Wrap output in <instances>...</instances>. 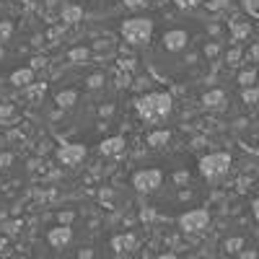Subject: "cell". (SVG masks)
<instances>
[{
	"instance_id": "6da1fadb",
	"label": "cell",
	"mask_w": 259,
	"mask_h": 259,
	"mask_svg": "<svg viewBox=\"0 0 259 259\" xmlns=\"http://www.w3.org/2000/svg\"><path fill=\"white\" fill-rule=\"evenodd\" d=\"M41 112L68 145H104L117 133L119 83L101 62H70L41 96Z\"/></svg>"
},
{
	"instance_id": "7a4b0ae2",
	"label": "cell",
	"mask_w": 259,
	"mask_h": 259,
	"mask_svg": "<svg viewBox=\"0 0 259 259\" xmlns=\"http://www.w3.org/2000/svg\"><path fill=\"white\" fill-rule=\"evenodd\" d=\"M221 52L223 45L207 16L177 6L156 18L153 36L143 47V60L158 80L189 85L210 75Z\"/></svg>"
},
{
	"instance_id": "3957f363",
	"label": "cell",
	"mask_w": 259,
	"mask_h": 259,
	"mask_svg": "<svg viewBox=\"0 0 259 259\" xmlns=\"http://www.w3.org/2000/svg\"><path fill=\"white\" fill-rule=\"evenodd\" d=\"M207 182L202 174L200 161H194L189 153H166L150 158L133 171V189L143 197H153L156 202L148 205L153 212H163L166 205L182 207V215L192 207H197L200 187Z\"/></svg>"
},
{
	"instance_id": "277c9868",
	"label": "cell",
	"mask_w": 259,
	"mask_h": 259,
	"mask_svg": "<svg viewBox=\"0 0 259 259\" xmlns=\"http://www.w3.org/2000/svg\"><path fill=\"white\" fill-rule=\"evenodd\" d=\"M36 45L39 31L34 21L18 8L0 6V78L26 75Z\"/></svg>"
},
{
	"instance_id": "5b68a950",
	"label": "cell",
	"mask_w": 259,
	"mask_h": 259,
	"mask_svg": "<svg viewBox=\"0 0 259 259\" xmlns=\"http://www.w3.org/2000/svg\"><path fill=\"white\" fill-rule=\"evenodd\" d=\"M29 177V163L21 156V150L16 143H8L6 138H0V189L21 187Z\"/></svg>"
},
{
	"instance_id": "8992f818",
	"label": "cell",
	"mask_w": 259,
	"mask_h": 259,
	"mask_svg": "<svg viewBox=\"0 0 259 259\" xmlns=\"http://www.w3.org/2000/svg\"><path fill=\"white\" fill-rule=\"evenodd\" d=\"M138 112L148 124H161L171 114V99L163 91H150L138 101Z\"/></svg>"
},
{
	"instance_id": "52a82bcc",
	"label": "cell",
	"mask_w": 259,
	"mask_h": 259,
	"mask_svg": "<svg viewBox=\"0 0 259 259\" xmlns=\"http://www.w3.org/2000/svg\"><path fill=\"white\" fill-rule=\"evenodd\" d=\"M153 26H156V16H133L122 24V39L130 47L143 50L153 36Z\"/></svg>"
},
{
	"instance_id": "ba28073f",
	"label": "cell",
	"mask_w": 259,
	"mask_h": 259,
	"mask_svg": "<svg viewBox=\"0 0 259 259\" xmlns=\"http://www.w3.org/2000/svg\"><path fill=\"white\" fill-rule=\"evenodd\" d=\"M202 166V174L207 177V182H218L221 177L228 174V166H231V156L228 153H210L200 161Z\"/></svg>"
},
{
	"instance_id": "9c48e42d",
	"label": "cell",
	"mask_w": 259,
	"mask_h": 259,
	"mask_svg": "<svg viewBox=\"0 0 259 259\" xmlns=\"http://www.w3.org/2000/svg\"><path fill=\"white\" fill-rule=\"evenodd\" d=\"M207 221H210V215H207L205 207H192L184 215H179V226H182L184 233H200V231H205Z\"/></svg>"
},
{
	"instance_id": "30bf717a",
	"label": "cell",
	"mask_w": 259,
	"mask_h": 259,
	"mask_svg": "<svg viewBox=\"0 0 259 259\" xmlns=\"http://www.w3.org/2000/svg\"><path fill=\"white\" fill-rule=\"evenodd\" d=\"M135 246V236L133 233H122V236H114L112 239V249L114 251H130Z\"/></svg>"
},
{
	"instance_id": "8fae6325",
	"label": "cell",
	"mask_w": 259,
	"mask_h": 259,
	"mask_svg": "<svg viewBox=\"0 0 259 259\" xmlns=\"http://www.w3.org/2000/svg\"><path fill=\"white\" fill-rule=\"evenodd\" d=\"M226 246H228V251H236V249L241 246V239H231V241H228Z\"/></svg>"
},
{
	"instance_id": "7c38bea8",
	"label": "cell",
	"mask_w": 259,
	"mask_h": 259,
	"mask_svg": "<svg viewBox=\"0 0 259 259\" xmlns=\"http://www.w3.org/2000/svg\"><path fill=\"white\" fill-rule=\"evenodd\" d=\"M251 210H254V218H256V221H259V200H256V202H254V207H251Z\"/></svg>"
},
{
	"instance_id": "4fadbf2b",
	"label": "cell",
	"mask_w": 259,
	"mask_h": 259,
	"mask_svg": "<svg viewBox=\"0 0 259 259\" xmlns=\"http://www.w3.org/2000/svg\"><path fill=\"white\" fill-rule=\"evenodd\" d=\"M161 259H177V256H174V254H163Z\"/></svg>"
},
{
	"instance_id": "5bb4252c",
	"label": "cell",
	"mask_w": 259,
	"mask_h": 259,
	"mask_svg": "<svg viewBox=\"0 0 259 259\" xmlns=\"http://www.w3.org/2000/svg\"><path fill=\"white\" fill-rule=\"evenodd\" d=\"M6 249V239H0V251H3Z\"/></svg>"
},
{
	"instance_id": "9a60e30c",
	"label": "cell",
	"mask_w": 259,
	"mask_h": 259,
	"mask_svg": "<svg viewBox=\"0 0 259 259\" xmlns=\"http://www.w3.org/2000/svg\"><path fill=\"white\" fill-rule=\"evenodd\" d=\"M16 259H26V256H16Z\"/></svg>"
}]
</instances>
